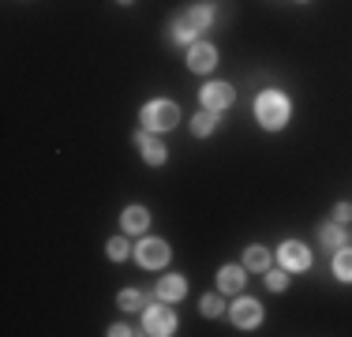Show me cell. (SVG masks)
Wrapping results in <instances>:
<instances>
[{"instance_id": "2", "label": "cell", "mask_w": 352, "mask_h": 337, "mask_svg": "<svg viewBox=\"0 0 352 337\" xmlns=\"http://www.w3.org/2000/svg\"><path fill=\"white\" fill-rule=\"evenodd\" d=\"M206 27H210V8H188V12H180L173 23V41H191Z\"/></svg>"}, {"instance_id": "10", "label": "cell", "mask_w": 352, "mask_h": 337, "mask_svg": "<svg viewBox=\"0 0 352 337\" xmlns=\"http://www.w3.org/2000/svg\"><path fill=\"white\" fill-rule=\"evenodd\" d=\"M135 142H139V150H142V157H146V162L150 165H162L165 162V146H162V142H154V139H150V135H135Z\"/></svg>"}, {"instance_id": "22", "label": "cell", "mask_w": 352, "mask_h": 337, "mask_svg": "<svg viewBox=\"0 0 352 337\" xmlns=\"http://www.w3.org/2000/svg\"><path fill=\"white\" fill-rule=\"evenodd\" d=\"M333 214H338V221H349V217H352V206H349V202H338V210H333Z\"/></svg>"}, {"instance_id": "16", "label": "cell", "mask_w": 352, "mask_h": 337, "mask_svg": "<svg viewBox=\"0 0 352 337\" xmlns=\"http://www.w3.org/2000/svg\"><path fill=\"white\" fill-rule=\"evenodd\" d=\"M333 270H338L341 281H352V248L338 251V263H333Z\"/></svg>"}, {"instance_id": "19", "label": "cell", "mask_w": 352, "mask_h": 337, "mask_svg": "<svg viewBox=\"0 0 352 337\" xmlns=\"http://www.w3.org/2000/svg\"><path fill=\"white\" fill-rule=\"evenodd\" d=\"M109 259H128V240H109Z\"/></svg>"}, {"instance_id": "9", "label": "cell", "mask_w": 352, "mask_h": 337, "mask_svg": "<svg viewBox=\"0 0 352 337\" xmlns=\"http://www.w3.org/2000/svg\"><path fill=\"white\" fill-rule=\"evenodd\" d=\"M203 105H206V109H225V105H232V87H225V83H210V87L203 90Z\"/></svg>"}, {"instance_id": "3", "label": "cell", "mask_w": 352, "mask_h": 337, "mask_svg": "<svg viewBox=\"0 0 352 337\" xmlns=\"http://www.w3.org/2000/svg\"><path fill=\"white\" fill-rule=\"evenodd\" d=\"M176 124V105L173 101H150L146 109H142V128L150 131H165Z\"/></svg>"}, {"instance_id": "8", "label": "cell", "mask_w": 352, "mask_h": 337, "mask_svg": "<svg viewBox=\"0 0 352 337\" xmlns=\"http://www.w3.org/2000/svg\"><path fill=\"white\" fill-rule=\"evenodd\" d=\"M188 64H191V72H210V67L217 64V53H214V45H191V53H188Z\"/></svg>"}, {"instance_id": "20", "label": "cell", "mask_w": 352, "mask_h": 337, "mask_svg": "<svg viewBox=\"0 0 352 337\" xmlns=\"http://www.w3.org/2000/svg\"><path fill=\"white\" fill-rule=\"evenodd\" d=\"M203 315L217 318V315H221V300H217V296H203Z\"/></svg>"}, {"instance_id": "18", "label": "cell", "mask_w": 352, "mask_h": 337, "mask_svg": "<svg viewBox=\"0 0 352 337\" xmlns=\"http://www.w3.org/2000/svg\"><path fill=\"white\" fill-rule=\"evenodd\" d=\"M120 307H128V311L142 307V292H135V289H124V292H120Z\"/></svg>"}, {"instance_id": "5", "label": "cell", "mask_w": 352, "mask_h": 337, "mask_svg": "<svg viewBox=\"0 0 352 337\" xmlns=\"http://www.w3.org/2000/svg\"><path fill=\"white\" fill-rule=\"evenodd\" d=\"M135 255H139V263L146 270H157V266L169 263V248H165V240H142Z\"/></svg>"}, {"instance_id": "13", "label": "cell", "mask_w": 352, "mask_h": 337, "mask_svg": "<svg viewBox=\"0 0 352 337\" xmlns=\"http://www.w3.org/2000/svg\"><path fill=\"white\" fill-rule=\"evenodd\" d=\"M184 289H188V285H184V277H162V285H157V296H162V300H180Z\"/></svg>"}, {"instance_id": "1", "label": "cell", "mask_w": 352, "mask_h": 337, "mask_svg": "<svg viewBox=\"0 0 352 337\" xmlns=\"http://www.w3.org/2000/svg\"><path fill=\"white\" fill-rule=\"evenodd\" d=\"M255 116L263 128H281L285 120H289V101H285V94H278V90H266V94H258L255 101Z\"/></svg>"}, {"instance_id": "17", "label": "cell", "mask_w": 352, "mask_h": 337, "mask_svg": "<svg viewBox=\"0 0 352 337\" xmlns=\"http://www.w3.org/2000/svg\"><path fill=\"white\" fill-rule=\"evenodd\" d=\"M244 263L251 266V270H258V274H263L266 266H270V255H266L263 248H248V255H244Z\"/></svg>"}, {"instance_id": "7", "label": "cell", "mask_w": 352, "mask_h": 337, "mask_svg": "<svg viewBox=\"0 0 352 337\" xmlns=\"http://www.w3.org/2000/svg\"><path fill=\"white\" fill-rule=\"evenodd\" d=\"M281 263H285V270H307L311 255H307L304 243H281Z\"/></svg>"}, {"instance_id": "23", "label": "cell", "mask_w": 352, "mask_h": 337, "mask_svg": "<svg viewBox=\"0 0 352 337\" xmlns=\"http://www.w3.org/2000/svg\"><path fill=\"white\" fill-rule=\"evenodd\" d=\"M120 4H131V0H120Z\"/></svg>"}, {"instance_id": "21", "label": "cell", "mask_w": 352, "mask_h": 337, "mask_svg": "<svg viewBox=\"0 0 352 337\" xmlns=\"http://www.w3.org/2000/svg\"><path fill=\"white\" fill-rule=\"evenodd\" d=\"M266 285H270L274 292H281L285 285H289V277H285V274H266Z\"/></svg>"}, {"instance_id": "11", "label": "cell", "mask_w": 352, "mask_h": 337, "mask_svg": "<svg viewBox=\"0 0 352 337\" xmlns=\"http://www.w3.org/2000/svg\"><path fill=\"white\" fill-rule=\"evenodd\" d=\"M217 285H221L225 292H240V289H244V270H236V266H225L221 274H217Z\"/></svg>"}, {"instance_id": "4", "label": "cell", "mask_w": 352, "mask_h": 337, "mask_svg": "<svg viewBox=\"0 0 352 337\" xmlns=\"http://www.w3.org/2000/svg\"><path fill=\"white\" fill-rule=\"evenodd\" d=\"M142 330L154 334V337H165V334L176 330V315H173L169 307H150V311H146V323H142Z\"/></svg>"}, {"instance_id": "15", "label": "cell", "mask_w": 352, "mask_h": 337, "mask_svg": "<svg viewBox=\"0 0 352 337\" xmlns=\"http://www.w3.org/2000/svg\"><path fill=\"white\" fill-rule=\"evenodd\" d=\"M214 124H217L214 109H206V113H199L195 120H191V131H195V135H210V131H214Z\"/></svg>"}, {"instance_id": "6", "label": "cell", "mask_w": 352, "mask_h": 337, "mask_svg": "<svg viewBox=\"0 0 352 337\" xmlns=\"http://www.w3.org/2000/svg\"><path fill=\"white\" fill-rule=\"evenodd\" d=\"M232 323L244 326V330H251V326L263 323V307H258L255 300H240L236 307H232Z\"/></svg>"}, {"instance_id": "12", "label": "cell", "mask_w": 352, "mask_h": 337, "mask_svg": "<svg viewBox=\"0 0 352 337\" xmlns=\"http://www.w3.org/2000/svg\"><path fill=\"white\" fill-rule=\"evenodd\" d=\"M146 225H150V214L142 206H128V210H124V229H128V232H142Z\"/></svg>"}, {"instance_id": "14", "label": "cell", "mask_w": 352, "mask_h": 337, "mask_svg": "<svg viewBox=\"0 0 352 337\" xmlns=\"http://www.w3.org/2000/svg\"><path fill=\"white\" fill-rule=\"evenodd\" d=\"M318 240H322V248L338 251V248H341V240H345V232H341V225H326V229L318 232Z\"/></svg>"}]
</instances>
